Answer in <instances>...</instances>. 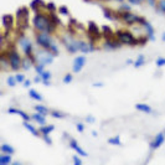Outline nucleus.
<instances>
[{"label":"nucleus","mask_w":165,"mask_h":165,"mask_svg":"<svg viewBox=\"0 0 165 165\" xmlns=\"http://www.w3.org/2000/svg\"><path fill=\"white\" fill-rule=\"evenodd\" d=\"M34 26L40 31V32H47V34H52L55 30H56V25H53L50 19L49 15H45L42 12H36L35 18H34Z\"/></svg>","instance_id":"nucleus-1"},{"label":"nucleus","mask_w":165,"mask_h":165,"mask_svg":"<svg viewBox=\"0 0 165 165\" xmlns=\"http://www.w3.org/2000/svg\"><path fill=\"white\" fill-rule=\"evenodd\" d=\"M8 61H9V65L11 67V70H14V71H18L19 68L21 67V64H23L19 52L16 50H14V49L8 51Z\"/></svg>","instance_id":"nucleus-2"},{"label":"nucleus","mask_w":165,"mask_h":165,"mask_svg":"<svg viewBox=\"0 0 165 165\" xmlns=\"http://www.w3.org/2000/svg\"><path fill=\"white\" fill-rule=\"evenodd\" d=\"M115 34H117V36H118V40L120 41L122 44H128V45H132V46L138 45V39H135V37L133 36L132 32H129V31H123V30H118Z\"/></svg>","instance_id":"nucleus-3"},{"label":"nucleus","mask_w":165,"mask_h":165,"mask_svg":"<svg viewBox=\"0 0 165 165\" xmlns=\"http://www.w3.org/2000/svg\"><path fill=\"white\" fill-rule=\"evenodd\" d=\"M36 42L39 44V46L42 47L44 50L49 51L51 45L53 44V41L50 37V34H47V32H40V34H37V36H36Z\"/></svg>","instance_id":"nucleus-4"},{"label":"nucleus","mask_w":165,"mask_h":165,"mask_svg":"<svg viewBox=\"0 0 165 165\" xmlns=\"http://www.w3.org/2000/svg\"><path fill=\"white\" fill-rule=\"evenodd\" d=\"M88 36H89V40H91V42L94 44L97 40L101 39L102 34L98 29V26L96 25L93 21H89L88 23Z\"/></svg>","instance_id":"nucleus-5"},{"label":"nucleus","mask_w":165,"mask_h":165,"mask_svg":"<svg viewBox=\"0 0 165 165\" xmlns=\"http://www.w3.org/2000/svg\"><path fill=\"white\" fill-rule=\"evenodd\" d=\"M53 55L50 52V51H41V52H37L36 55V58L39 61V64H44V65H49V64H52L53 61Z\"/></svg>","instance_id":"nucleus-6"},{"label":"nucleus","mask_w":165,"mask_h":165,"mask_svg":"<svg viewBox=\"0 0 165 165\" xmlns=\"http://www.w3.org/2000/svg\"><path fill=\"white\" fill-rule=\"evenodd\" d=\"M140 16H137L134 14H132L130 11H120V19H123L128 25H133L135 23L139 21Z\"/></svg>","instance_id":"nucleus-7"},{"label":"nucleus","mask_w":165,"mask_h":165,"mask_svg":"<svg viewBox=\"0 0 165 165\" xmlns=\"http://www.w3.org/2000/svg\"><path fill=\"white\" fill-rule=\"evenodd\" d=\"M62 41L65 42V46H66V49L68 50V52L74 53V52H77V51H78L77 41H76V40H72V39H70L68 36H66V37L62 39Z\"/></svg>","instance_id":"nucleus-8"},{"label":"nucleus","mask_w":165,"mask_h":165,"mask_svg":"<svg viewBox=\"0 0 165 165\" xmlns=\"http://www.w3.org/2000/svg\"><path fill=\"white\" fill-rule=\"evenodd\" d=\"M86 61H87L86 56H77L76 58H74V61H73V67H72L73 72L74 73H78L82 70V68H83V66L86 65Z\"/></svg>","instance_id":"nucleus-9"},{"label":"nucleus","mask_w":165,"mask_h":165,"mask_svg":"<svg viewBox=\"0 0 165 165\" xmlns=\"http://www.w3.org/2000/svg\"><path fill=\"white\" fill-rule=\"evenodd\" d=\"M77 47H78V51H82L83 53H87V52H92L94 50V46L93 44H87L85 41H77Z\"/></svg>","instance_id":"nucleus-10"},{"label":"nucleus","mask_w":165,"mask_h":165,"mask_svg":"<svg viewBox=\"0 0 165 165\" xmlns=\"http://www.w3.org/2000/svg\"><path fill=\"white\" fill-rule=\"evenodd\" d=\"M164 140H165V133L164 132L163 133H159V134L155 137V139L152 142V144H150V149H152V150L158 149L164 143Z\"/></svg>","instance_id":"nucleus-11"},{"label":"nucleus","mask_w":165,"mask_h":165,"mask_svg":"<svg viewBox=\"0 0 165 165\" xmlns=\"http://www.w3.org/2000/svg\"><path fill=\"white\" fill-rule=\"evenodd\" d=\"M70 147L74 150V152H76L78 155H82V156H87L88 154H87V152H86V150H83V149H82L80 145H78V143L76 142V140H74V139H71L70 140Z\"/></svg>","instance_id":"nucleus-12"},{"label":"nucleus","mask_w":165,"mask_h":165,"mask_svg":"<svg viewBox=\"0 0 165 165\" xmlns=\"http://www.w3.org/2000/svg\"><path fill=\"white\" fill-rule=\"evenodd\" d=\"M144 26V29H145V31H147V36H148V39L150 40V41H154L155 40V32H154V29H153V26L150 25L148 21L143 25Z\"/></svg>","instance_id":"nucleus-13"},{"label":"nucleus","mask_w":165,"mask_h":165,"mask_svg":"<svg viewBox=\"0 0 165 165\" xmlns=\"http://www.w3.org/2000/svg\"><path fill=\"white\" fill-rule=\"evenodd\" d=\"M1 21H3V25H4L5 29H9V30L11 29L12 25H14V19H12L11 15H4Z\"/></svg>","instance_id":"nucleus-14"},{"label":"nucleus","mask_w":165,"mask_h":165,"mask_svg":"<svg viewBox=\"0 0 165 165\" xmlns=\"http://www.w3.org/2000/svg\"><path fill=\"white\" fill-rule=\"evenodd\" d=\"M120 41H117L114 39H108L106 41V44L104 46L107 47V49H118V47H120Z\"/></svg>","instance_id":"nucleus-15"},{"label":"nucleus","mask_w":165,"mask_h":165,"mask_svg":"<svg viewBox=\"0 0 165 165\" xmlns=\"http://www.w3.org/2000/svg\"><path fill=\"white\" fill-rule=\"evenodd\" d=\"M24 127L29 130V132L32 134V135H35V137H39V133H40V130H37L35 127H34L32 124H30L29 120H24Z\"/></svg>","instance_id":"nucleus-16"},{"label":"nucleus","mask_w":165,"mask_h":165,"mask_svg":"<svg viewBox=\"0 0 165 165\" xmlns=\"http://www.w3.org/2000/svg\"><path fill=\"white\" fill-rule=\"evenodd\" d=\"M9 113H15V114H19L20 117H23L24 120H30V115H27L24 111H20V109H15V108H9L8 109Z\"/></svg>","instance_id":"nucleus-17"},{"label":"nucleus","mask_w":165,"mask_h":165,"mask_svg":"<svg viewBox=\"0 0 165 165\" xmlns=\"http://www.w3.org/2000/svg\"><path fill=\"white\" fill-rule=\"evenodd\" d=\"M31 118L34 119V120H36L39 124H41V126H44L45 123H46V119H45V114H42V113H39V112H36L35 114H32V117Z\"/></svg>","instance_id":"nucleus-18"},{"label":"nucleus","mask_w":165,"mask_h":165,"mask_svg":"<svg viewBox=\"0 0 165 165\" xmlns=\"http://www.w3.org/2000/svg\"><path fill=\"white\" fill-rule=\"evenodd\" d=\"M102 30H103V34H102V35L103 36H104L107 40L108 39H113V31L111 30V27H109V26H107V25H103L102 26Z\"/></svg>","instance_id":"nucleus-19"},{"label":"nucleus","mask_w":165,"mask_h":165,"mask_svg":"<svg viewBox=\"0 0 165 165\" xmlns=\"http://www.w3.org/2000/svg\"><path fill=\"white\" fill-rule=\"evenodd\" d=\"M135 108L138 109V111L143 112V113H150L152 112V108H150L148 104H145V103H138V104H135Z\"/></svg>","instance_id":"nucleus-20"},{"label":"nucleus","mask_w":165,"mask_h":165,"mask_svg":"<svg viewBox=\"0 0 165 165\" xmlns=\"http://www.w3.org/2000/svg\"><path fill=\"white\" fill-rule=\"evenodd\" d=\"M53 129H55L53 126H49V127H47V126H42V127L40 128V134L41 135H49Z\"/></svg>","instance_id":"nucleus-21"},{"label":"nucleus","mask_w":165,"mask_h":165,"mask_svg":"<svg viewBox=\"0 0 165 165\" xmlns=\"http://www.w3.org/2000/svg\"><path fill=\"white\" fill-rule=\"evenodd\" d=\"M10 163H11V156H10V154L3 153V155L0 156V164H1V165H9Z\"/></svg>","instance_id":"nucleus-22"},{"label":"nucleus","mask_w":165,"mask_h":165,"mask_svg":"<svg viewBox=\"0 0 165 165\" xmlns=\"http://www.w3.org/2000/svg\"><path fill=\"white\" fill-rule=\"evenodd\" d=\"M1 152L5 153V154H14L15 153V149H14L11 145H9V144H3L1 145Z\"/></svg>","instance_id":"nucleus-23"},{"label":"nucleus","mask_w":165,"mask_h":165,"mask_svg":"<svg viewBox=\"0 0 165 165\" xmlns=\"http://www.w3.org/2000/svg\"><path fill=\"white\" fill-rule=\"evenodd\" d=\"M29 96H30L32 99H35V101H39V102L42 101V97H41V94H40L37 91H35V89H30V91H29Z\"/></svg>","instance_id":"nucleus-24"},{"label":"nucleus","mask_w":165,"mask_h":165,"mask_svg":"<svg viewBox=\"0 0 165 165\" xmlns=\"http://www.w3.org/2000/svg\"><path fill=\"white\" fill-rule=\"evenodd\" d=\"M144 64H145V56H144V55H139L138 58L134 61V67H137V68L142 67Z\"/></svg>","instance_id":"nucleus-25"},{"label":"nucleus","mask_w":165,"mask_h":165,"mask_svg":"<svg viewBox=\"0 0 165 165\" xmlns=\"http://www.w3.org/2000/svg\"><path fill=\"white\" fill-rule=\"evenodd\" d=\"M49 19H50V21L53 24V25H60V19H58V16L55 14V11H52V12H49Z\"/></svg>","instance_id":"nucleus-26"},{"label":"nucleus","mask_w":165,"mask_h":165,"mask_svg":"<svg viewBox=\"0 0 165 165\" xmlns=\"http://www.w3.org/2000/svg\"><path fill=\"white\" fill-rule=\"evenodd\" d=\"M39 5H42V6H45V8H46V4L42 1V0H32L31 4H30V8L34 9L35 11H37V6Z\"/></svg>","instance_id":"nucleus-27"},{"label":"nucleus","mask_w":165,"mask_h":165,"mask_svg":"<svg viewBox=\"0 0 165 165\" xmlns=\"http://www.w3.org/2000/svg\"><path fill=\"white\" fill-rule=\"evenodd\" d=\"M108 143L112 144V145H122V142H120V138L118 135L113 137V138H109L108 139Z\"/></svg>","instance_id":"nucleus-28"},{"label":"nucleus","mask_w":165,"mask_h":165,"mask_svg":"<svg viewBox=\"0 0 165 165\" xmlns=\"http://www.w3.org/2000/svg\"><path fill=\"white\" fill-rule=\"evenodd\" d=\"M103 12H104V18H107V19H109V20H113L114 18V11H112V10H109V9H107V8H103Z\"/></svg>","instance_id":"nucleus-29"},{"label":"nucleus","mask_w":165,"mask_h":165,"mask_svg":"<svg viewBox=\"0 0 165 165\" xmlns=\"http://www.w3.org/2000/svg\"><path fill=\"white\" fill-rule=\"evenodd\" d=\"M31 64H32V62L30 61V58H29V57H26V58H25V60L23 61V64H21V67L24 68V70H26V71H27V70H30V67H31Z\"/></svg>","instance_id":"nucleus-30"},{"label":"nucleus","mask_w":165,"mask_h":165,"mask_svg":"<svg viewBox=\"0 0 165 165\" xmlns=\"http://www.w3.org/2000/svg\"><path fill=\"white\" fill-rule=\"evenodd\" d=\"M35 111L39 112V113H42V114H47L49 113V109L44 106H35Z\"/></svg>","instance_id":"nucleus-31"},{"label":"nucleus","mask_w":165,"mask_h":165,"mask_svg":"<svg viewBox=\"0 0 165 165\" xmlns=\"http://www.w3.org/2000/svg\"><path fill=\"white\" fill-rule=\"evenodd\" d=\"M41 76V78H42V81H50V78H51V73L49 72V71H44L42 73L40 74Z\"/></svg>","instance_id":"nucleus-32"},{"label":"nucleus","mask_w":165,"mask_h":165,"mask_svg":"<svg viewBox=\"0 0 165 165\" xmlns=\"http://www.w3.org/2000/svg\"><path fill=\"white\" fill-rule=\"evenodd\" d=\"M158 9H159V11H161L163 14H165V0H159V3H158Z\"/></svg>","instance_id":"nucleus-33"},{"label":"nucleus","mask_w":165,"mask_h":165,"mask_svg":"<svg viewBox=\"0 0 165 165\" xmlns=\"http://www.w3.org/2000/svg\"><path fill=\"white\" fill-rule=\"evenodd\" d=\"M52 55H53V56H56V55H58V49H57V46H56V44H52L51 45V47H50V50H49Z\"/></svg>","instance_id":"nucleus-34"},{"label":"nucleus","mask_w":165,"mask_h":165,"mask_svg":"<svg viewBox=\"0 0 165 165\" xmlns=\"http://www.w3.org/2000/svg\"><path fill=\"white\" fill-rule=\"evenodd\" d=\"M46 9L49 10L50 12H52V11H56V10H57L56 5H55L53 3H47V4H46Z\"/></svg>","instance_id":"nucleus-35"},{"label":"nucleus","mask_w":165,"mask_h":165,"mask_svg":"<svg viewBox=\"0 0 165 165\" xmlns=\"http://www.w3.org/2000/svg\"><path fill=\"white\" fill-rule=\"evenodd\" d=\"M16 83H18V81H16L15 77H12V76H9V77H8V85H9L10 87H14Z\"/></svg>","instance_id":"nucleus-36"},{"label":"nucleus","mask_w":165,"mask_h":165,"mask_svg":"<svg viewBox=\"0 0 165 165\" xmlns=\"http://www.w3.org/2000/svg\"><path fill=\"white\" fill-rule=\"evenodd\" d=\"M45 66H46V65H44V64H39V65H37V66L35 67L36 72H37L39 74H41V73L44 72V68H45Z\"/></svg>","instance_id":"nucleus-37"},{"label":"nucleus","mask_w":165,"mask_h":165,"mask_svg":"<svg viewBox=\"0 0 165 165\" xmlns=\"http://www.w3.org/2000/svg\"><path fill=\"white\" fill-rule=\"evenodd\" d=\"M149 39H148V36H142V37H139L138 39V45H145V42H147V41H148Z\"/></svg>","instance_id":"nucleus-38"},{"label":"nucleus","mask_w":165,"mask_h":165,"mask_svg":"<svg viewBox=\"0 0 165 165\" xmlns=\"http://www.w3.org/2000/svg\"><path fill=\"white\" fill-rule=\"evenodd\" d=\"M156 66L158 67H163V66H165V58H163V57H159L156 60Z\"/></svg>","instance_id":"nucleus-39"},{"label":"nucleus","mask_w":165,"mask_h":165,"mask_svg":"<svg viewBox=\"0 0 165 165\" xmlns=\"http://www.w3.org/2000/svg\"><path fill=\"white\" fill-rule=\"evenodd\" d=\"M58 12L62 14V15H68V10H67L66 6H60V8H58Z\"/></svg>","instance_id":"nucleus-40"},{"label":"nucleus","mask_w":165,"mask_h":165,"mask_svg":"<svg viewBox=\"0 0 165 165\" xmlns=\"http://www.w3.org/2000/svg\"><path fill=\"white\" fill-rule=\"evenodd\" d=\"M71 81H72V74L71 73H67L66 76L64 77V83H70Z\"/></svg>","instance_id":"nucleus-41"},{"label":"nucleus","mask_w":165,"mask_h":165,"mask_svg":"<svg viewBox=\"0 0 165 165\" xmlns=\"http://www.w3.org/2000/svg\"><path fill=\"white\" fill-rule=\"evenodd\" d=\"M15 78H16V81L19 82V83H21V82H24L25 81V76L23 73H19V74H16L15 76Z\"/></svg>","instance_id":"nucleus-42"},{"label":"nucleus","mask_w":165,"mask_h":165,"mask_svg":"<svg viewBox=\"0 0 165 165\" xmlns=\"http://www.w3.org/2000/svg\"><path fill=\"white\" fill-rule=\"evenodd\" d=\"M51 115L55 117V118H62V117H64L62 113H61V112H57V111H52V112H51Z\"/></svg>","instance_id":"nucleus-43"},{"label":"nucleus","mask_w":165,"mask_h":165,"mask_svg":"<svg viewBox=\"0 0 165 165\" xmlns=\"http://www.w3.org/2000/svg\"><path fill=\"white\" fill-rule=\"evenodd\" d=\"M42 137H44L45 143H46V144H49V145H51V144H52V140H51L50 137H49V135H42Z\"/></svg>","instance_id":"nucleus-44"},{"label":"nucleus","mask_w":165,"mask_h":165,"mask_svg":"<svg viewBox=\"0 0 165 165\" xmlns=\"http://www.w3.org/2000/svg\"><path fill=\"white\" fill-rule=\"evenodd\" d=\"M77 130H78V132L80 133H82V132H83V130H85V126L83 124H82V123H77Z\"/></svg>","instance_id":"nucleus-45"},{"label":"nucleus","mask_w":165,"mask_h":165,"mask_svg":"<svg viewBox=\"0 0 165 165\" xmlns=\"http://www.w3.org/2000/svg\"><path fill=\"white\" fill-rule=\"evenodd\" d=\"M73 163L76 164V165H81V164H82V160L80 159L78 156H76V155H74V156H73Z\"/></svg>","instance_id":"nucleus-46"},{"label":"nucleus","mask_w":165,"mask_h":165,"mask_svg":"<svg viewBox=\"0 0 165 165\" xmlns=\"http://www.w3.org/2000/svg\"><path fill=\"white\" fill-rule=\"evenodd\" d=\"M120 9H122L123 11H130V6H129V5H126V4H123Z\"/></svg>","instance_id":"nucleus-47"},{"label":"nucleus","mask_w":165,"mask_h":165,"mask_svg":"<svg viewBox=\"0 0 165 165\" xmlns=\"http://www.w3.org/2000/svg\"><path fill=\"white\" fill-rule=\"evenodd\" d=\"M128 1H129L130 4H133V5H140V4H142L140 0H128Z\"/></svg>","instance_id":"nucleus-48"},{"label":"nucleus","mask_w":165,"mask_h":165,"mask_svg":"<svg viewBox=\"0 0 165 165\" xmlns=\"http://www.w3.org/2000/svg\"><path fill=\"white\" fill-rule=\"evenodd\" d=\"M23 83H24V87H29V86L31 85V82H30V80H29V81H27V80H25V81L23 82Z\"/></svg>","instance_id":"nucleus-49"},{"label":"nucleus","mask_w":165,"mask_h":165,"mask_svg":"<svg viewBox=\"0 0 165 165\" xmlns=\"http://www.w3.org/2000/svg\"><path fill=\"white\" fill-rule=\"evenodd\" d=\"M86 120L89 122V123H93V122H94V118H93V117H87Z\"/></svg>","instance_id":"nucleus-50"},{"label":"nucleus","mask_w":165,"mask_h":165,"mask_svg":"<svg viewBox=\"0 0 165 165\" xmlns=\"http://www.w3.org/2000/svg\"><path fill=\"white\" fill-rule=\"evenodd\" d=\"M148 3L152 5V6H155L156 5V3H155V0H148Z\"/></svg>","instance_id":"nucleus-51"},{"label":"nucleus","mask_w":165,"mask_h":165,"mask_svg":"<svg viewBox=\"0 0 165 165\" xmlns=\"http://www.w3.org/2000/svg\"><path fill=\"white\" fill-rule=\"evenodd\" d=\"M42 83H44L45 86H50V81H42Z\"/></svg>","instance_id":"nucleus-52"},{"label":"nucleus","mask_w":165,"mask_h":165,"mask_svg":"<svg viewBox=\"0 0 165 165\" xmlns=\"http://www.w3.org/2000/svg\"><path fill=\"white\" fill-rule=\"evenodd\" d=\"M34 81H35V82H40V81H42V78H41V77H35V80H34Z\"/></svg>","instance_id":"nucleus-53"},{"label":"nucleus","mask_w":165,"mask_h":165,"mask_svg":"<svg viewBox=\"0 0 165 165\" xmlns=\"http://www.w3.org/2000/svg\"><path fill=\"white\" fill-rule=\"evenodd\" d=\"M93 86H94V87H102V83H94Z\"/></svg>","instance_id":"nucleus-54"},{"label":"nucleus","mask_w":165,"mask_h":165,"mask_svg":"<svg viewBox=\"0 0 165 165\" xmlns=\"http://www.w3.org/2000/svg\"><path fill=\"white\" fill-rule=\"evenodd\" d=\"M161 40L165 41V32H163V35H161Z\"/></svg>","instance_id":"nucleus-55"},{"label":"nucleus","mask_w":165,"mask_h":165,"mask_svg":"<svg viewBox=\"0 0 165 165\" xmlns=\"http://www.w3.org/2000/svg\"><path fill=\"white\" fill-rule=\"evenodd\" d=\"M92 134H93V137H97V132H96V130H93Z\"/></svg>","instance_id":"nucleus-56"},{"label":"nucleus","mask_w":165,"mask_h":165,"mask_svg":"<svg viewBox=\"0 0 165 165\" xmlns=\"http://www.w3.org/2000/svg\"><path fill=\"white\" fill-rule=\"evenodd\" d=\"M117 1H119V3H122V1H123V0H117Z\"/></svg>","instance_id":"nucleus-57"},{"label":"nucleus","mask_w":165,"mask_h":165,"mask_svg":"<svg viewBox=\"0 0 165 165\" xmlns=\"http://www.w3.org/2000/svg\"><path fill=\"white\" fill-rule=\"evenodd\" d=\"M85 1H91V0H85Z\"/></svg>","instance_id":"nucleus-58"}]
</instances>
